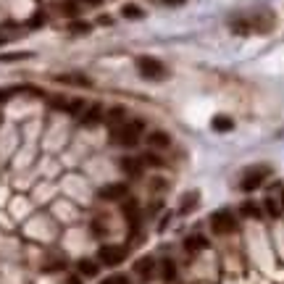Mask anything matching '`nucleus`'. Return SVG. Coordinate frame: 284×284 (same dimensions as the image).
<instances>
[{
	"label": "nucleus",
	"mask_w": 284,
	"mask_h": 284,
	"mask_svg": "<svg viewBox=\"0 0 284 284\" xmlns=\"http://www.w3.org/2000/svg\"><path fill=\"white\" fill-rule=\"evenodd\" d=\"M142 132H145V121H140V119H132V121H121V124L113 129L111 140H113L116 145L132 147V145H137V140H140V135H142Z\"/></svg>",
	"instance_id": "f257e3e1"
},
{
	"label": "nucleus",
	"mask_w": 284,
	"mask_h": 284,
	"mask_svg": "<svg viewBox=\"0 0 284 284\" xmlns=\"http://www.w3.org/2000/svg\"><path fill=\"white\" fill-rule=\"evenodd\" d=\"M269 174H271V168H269V166H255V168H248V171L242 174V182H239V187H242V192H253V190H258L260 184H263V182L269 179Z\"/></svg>",
	"instance_id": "f03ea898"
},
{
	"label": "nucleus",
	"mask_w": 284,
	"mask_h": 284,
	"mask_svg": "<svg viewBox=\"0 0 284 284\" xmlns=\"http://www.w3.org/2000/svg\"><path fill=\"white\" fill-rule=\"evenodd\" d=\"M137 71L145 77V79H161L163 74H166V66L158 61V58H153V55H140L137 58Z\"/></svg>",
	"instance_id": "7ed1b4c3"
},
{
	"label": "nucleus",
	"mask_w": 284,
	"mask_h": 284,
	"mask_svg": "<svg viewBox=\"0 0 284 284\" xmlns=\"http://www.w3.org/2000/svg\"><path fill=\"white\" fill-rule=\"evenodd\" d=\"M211 229L213 234H232L237 229V218L232 211H216L211 216Z\"/></svg>",
	"instance_id": "20e7f679"
},
{
	"label": "nucleus",
	"mask_w": 284,
	"mask_h": 284,
	"mask_svg": "<svg viewBox=\"0 0 284 284\" xmlns=\"http://www.w3.org/2000/svg\"><path fill=\"white\" fill-rule=\"evenodd\" d=\"M124 258H126V250L119 248V245H105V248H100V253H98V260H100L103 266H119Z\"/></svg>",
	"instance_id": "39448f33"
},
{
	"label": "nucleus",
	"mask_w": 284,
	"mask_h": 284,
	"mask_svg": "<svg viewBox=\"0 0 284 284\" xmlns=\"http://www.w3.org/2000/svg\"><path fill=\"white\" fill-rule=\"evenodd\" d=\"M274 16L271 13H258V16H250V27L253 32H271L274 29Z\"/></svg>",
	"instance_id": "423d86ee"
},
{
	"label": "nucleus",
	"mask_w": 284,
	"mask_h": 284,
	"mask_svg": "<svg viewBox=\"0 0 284 284\" xmlns=\"http://www.w3.org/2000/svg\"><path fill=\"white\" fill-rule=\"evenodd\" d=\"M98 195H100L103 200H121L124 195H126V184H105Z\"/></svg>",
	"instance_id": "0eeeda50"
},
{
	"label": "nucleus",
	"mask_w": 284,
	"mask_h": 284,
	"mask_svg": "<svg viewBox=\"0 0 284 284\" xmlns=\"http://www.w3.org/2000/svg\"><path fill=\"white\" fill-rule=\"evenodd\" d=\"M100 119H103V111H100L98 105H92V108H87V111L82 113V119H79V121H82V126H95Z\"/></svg>",
	"instance_id": "6e6552de"
},
{
	"label": "nucleus",
	"mask_w": 284,
	"mask_h": 284,
	"mask_svg": "<svg viewBox=\"0 0 284 284\" xmlns=\"http://www.w3.org/2000/svg\"><path fill=\"white\" fill-rule=\"evenodd\" d=\"M184 248H187L190 253H195V250H205V248H208V239H205L203 234H190V237L184 239Z\"/></svg>",
	"instance_id": "1a4fd4ad"
},
{
	"label": "nucleus",
	"mask_w": 284,
	"mask_h": 284,
	"mask_svg": "<svg viewBox=\"0 0 284 284\" xmlns=\"http://www.w3.org/2000/svg\"><path fill=\"white\" fill-rule=\"evenodd\" d=\"M147 145L150 147H168L171 137H168V132H150L147 135Z\"/></svg>",
	"instance_id": "9d476101"
},
{
	"label": "nucleus",
	"mask_w": 284,
	"mask_h": 284,
	"mask_svg": "<svg viewBox=\"0 0 284 284\" xmlns=\"http://www.w3.org/2000/svg\"><path fill=\"white\" fill-rule=\"evenodd\" d=\"M229 27H232V32H237V34H250L253 32V27H250V18H232L229 21Z\"/></svg>",
	"instance_id": "9b49d317"
},
{
	"label": "nucleus",
	"mask_w": 284,
	"mask_h": 284,
	"mask_svg": "<svg viewBox=\"0 0 284 284\" xmlns=\"http://www.w3.org/2000/svg\"><path fill=\"white\" fill-rule=\"evenodd\" d=\"M121 168L126 174H132V177H137V174H142V158H124Z\"/></svg>",
	"instance_id": "f8f14e48"
},
{
	"label": "nucleus",
	"mask_w": 284,
	"mask_h": 284,
	"mask_svg": "<svg viewBox=\"0 0 284 284\" xmlns=\"http://www.w3.org/2000/svg\"><path fill=\"white\" fill-rule=\"evenodd\" d=\"M153 266H156V260H153V258H142V260H137V263H135V271H137L142 279H147V276L153 274Z\"/></svg>",
	"instance_id": "ddd939ff"
},
{
	"label": "nucleus",
	"mask_w": 284,
	"mask_h": 284,
	"mask_svg": "<svg viewBox=\"0 0 284 284\" xmlns=\"http://www.w3.org/2000/svg\"><path fill=\"white\" fill-rule=\"evenodd\" d=\"M98 263L95 260H79V274L82 276H98Z\"/></svg>",
	"instance_id": "4468645a"
},
{
	"label": "nucleus",
	"mask_w": 284,
	"mask_h": 284,
	"mask_svg": "<svg viewBox=\"0 0 284 284\" xmlns=\"http://www.w3.org/2000/svg\"><path fill=\"white\" fill-rule=\"evenodd\" d=\"M232 126H234V121L229 116H216L213 119V129H216V132H229Z\"/></svg>",
	"instance_id": "2eb2a0df"
},
{
	"label": "nucleus",
	"mask_w": 284,
	"mask_h": 284,
	"mask_svg": "<svg viewBox=\"0 0 284 284\" xmlns=\"http://www.w3.org/2000/svg\"><path fill=\"white\" fill-rule=\"evenodd\" d=\"M121 13H124L126 18H142V16H145V11H142L140 6H135V3H126V6L121 8Z\"/></svg>",
	"instance_id": "dca6fc26"
},
{
	"label": "nucleus",
	"mask_w": 284,
	"mask_h": 284,
	"mask_svg": "<svg viewBox=\"0 0 284 284\" xmlns=\"http://www.w3.org/2000/svg\"><path fill=\"white\" fill-rule=\"evenodd\" d=\"M195 203H198V192H190L187 198L179 203V211H182V213H187V211H192V205H195Z\"/></svg>",
	"instance_id": "f3484780"
},
{
	"label": "nucleus",
	"mask_w": 284,
	"mask_h": 284,
	"mask_svg": "<svg viewBox=\"0 0 284 284\" xmlns=\"http://www.w3.org/2000/svg\"><path fill=\"white\" fill-rule=\"evenodd\" d=\"M161 269H163V279H174V276H177V269H174V263H171V260H163V263H161Z\"/></svg>",
	"instance_id": "a211bd4d"
},
{
	"label": "nucleus",
	"mask_w": 284,
	"mask_h": 284,
	"mask_svg": "<svg viewBox=\"0 0 284 284\" xmlns=\"http://www.w3.org/2000/svg\"><path fill=\"white\" fill-rule=\"evenodd\" d=\"M242 213L250 216V218H258V216H260V208H258L255 203H245V205H242Z\"/></svg>",
	"instance_id": "6ab92c4d"
},
{
	"label": "nucleus",
	"mask_w": 284,
	"mask_h": 284,
	"mask_svg": "<svg viewBox=\"0 0 284 284\" xmlns=\"http://www.w3.org/2000/svg\"><path fill=\"white\" fill-rule=\"evenodd\" d=\"M103 284H129V279H126V276H121V274H116V276H108Z\"/></svg>",
	"instance_id": "aec40b11"
},
{
	"label": "nucleus",
	"mask_w": 284,
	"mask_h": 284,
	"mask_svg": "<svg viewBox=\"0 0 284 284\" xmlns=\"http://www.w3.org/2000/svg\"><path fill=\"white\" fill-rule=\"evenodd\" d=\"M263 205H266V211H269V216H274V218H276V216H279V205H276V203H274V200H271V198H269V200H266V203H263Z\"/></svg>",
	"instance_id": "412c9836"
},
{
	"label": "nucleus",
	"mask_w": 284,
	"mask_h": 284,
	"mask_svg": "<svg viewBox=\"0 0 284 284\" xmlns=\"http://www.w3.org/2000/svg\"><path fill=\"white\" fill-rule=\"evenodd\" d=\"M69 32H74V34H84V32H90V24H71Z\"/></svg>",
	"instance_id": "4be33fe9"
},
{
	"label": "nucleus",
	"mask_w": 284,
	"mask_h": 284,
	"mask_svg": "<svg viewBox=\"0 0 284 284\" xmlns=\"http://www.w3.org/2000/svg\"><path fill=\"white\" fill-rule=\"evenodd\" d=\"M79 3H87V6H100L103 0H79Z\"/></svg>",
	"instance_id": "5701e85b"
},
{
	"label": "nucleus",
	"mask_w": 284,
	"mask_h": 284,
	"mask_svg": "<svg viewBox=\"0 0 284 284\" xmlns=\"http://www.w3.org/2000/svg\"><path fill=\"white\" fill-rule=\"evenodd\" d=\"M163 3H166V6H182L184 0H163Z\"/></svg>",
	"instance_id": "b1692460"
},
{
	"label": "nucleus",
	"mask_w": 284,
	"mask_h": 284,
	"mask_svg": "<svg viewBox=\"0 0 284 284\" xmlns=\"http://www.w3.org/2000/svg\"><path fill=\"white\" fill-rule=\"evenodd\" d=\"M281 205H284V192H281Z\"/></svg>",
	"instance_id": "393cba45"
}]
</instances>
